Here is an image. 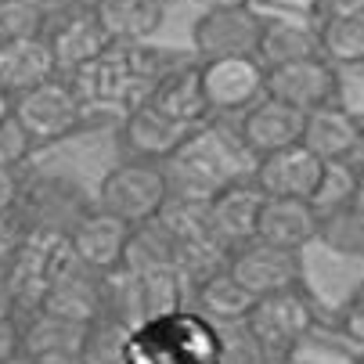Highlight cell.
<instances>
[{"instance_id": "obj_6", "label": "cell", "mask_w": 364, "mask_h": 364, "mask_svg": "<svg viewBox=\"0 0 364 364\" xmlns=\"http://www.w3.org/2000/svg\"><path fill=\"white\" fill-rule=\"evenodd\" d=\"M259 29H264V18L252 11V4L213 8V11H198L191 26V43L202 62L242 58V55H256Z\"/></svg>"}, {"instance_id": "obj_9", "label": "cell", "mask_w": 364, "mask_h": 364, "mask_svg": "<svg viewBox=\"0 0 364 364\" xmlns=\"http://www.w3.org/2000/svg\"><path fill=\"white\" fill-rule=\"evenodd\" d=\"M198 80H202L205 101H210V112L249 109L256 97H264V65H259L252 55L202 62Z\"/></svg>"}, {"instance_id": "obj_13", "label": "cell", "mask_w": 364, "mask_h": 364, "mask_svg": "<svg viewBox=\"0 0 364 364\" xmlns=\"http://www.w3.org/2000/svg\"><path fill=\"white\" fill-rule=\"evenodd\" d=\"M314 231H318V213L306 198L264 195V202H259V210H256V235L252 238L299 252L303 245L314 242Z\"/></svg>"}, {"instance_id": "obj_36", "label": "cell", "mask_w": 364, "mask_h": 364, "mask_svg": "<svg viewBox=\"0 0 364 364\" xmlns=\"http://www.w3.org/2000/svg\"><path fill=\"white\" fill-rule=\"evenodd\" d=\"M36 364H80V353H69V357H47V360H36Z\"/></svg>"}, {"instance_id": "obj_31", "label": "cell", "mask_w": 364, "mask_h": 364, "mask_svg": "<svg viewBox=\"0 0 364 364\" xmlns=\"http://www.w3.org/2000/svg\"><path fill=\"white\" fill-rule=\"evenodd\" d=\"M314 18H339V15H364V0H314Z\"/></svg>"}, {"instance_id": "obj_8", "label": "cell", "mask_w": 364, "mask_h": 364, "mask_svg": "<svg viewBox=\"0 0 364 364\" xmlns=\"http://www.w3.org/2000/svg\"><path fill=\"white\" fill-rule=\"evenodd\" d=\"M264 202V191L256 184H224L213 195H205L202 205V231L220 249L245 245L256 235V210Z\"/></svg>"}, {"instance_id": "obj_35", "label": "cell", "mask_w": 364, "mask_h": 364, "mask_svg": "<svg viewBox=\"0 0 364 364\" xmlns=\"http://www.w3.org/2000/svg\"><path fill=\"white\" fill-rule=\"evenodd\" d=\"M198 11H213V8H238V4H252V0H195Z\"/></svg>"}, {"instance_id": "obj_22", "label": "cell", "mask_w": 364, "mask_h": 364, "mask_svg": "<svg viewBox=\"0 0 364 364\" xmlns=\"http://www.w3.org/2000/svg\"><path fill=\"white\" fill-rule=\"evenodd\" d=\"M310 55H318L314 29H306L299 22H285V18H264V29H259V40H256V55H252L264 69L299 62Z\"/></svg>"}, {"instance_id": "obj_24", "label": "cell", "mask_w": 364, "mask_h": 364, "mask_svg": "<svg viewBox=\"0 0 364 364\" xmlns=\"http://www.w3.org/2000/svg\"><path fill=\"white\" fill-rule=\"evenodd\" d=\"M314 238H318L328 252H336V256L360 259V252H364V210H360V198L339 205V210L321 213Z\"/></svg>"}, {"instance_id": "obj_30", "label": "cell", "mask_w": 364, "mask_h": 364, "mask_svg": "<svg viewBox=\"0 0 364 364\" xmlns=\"http://www.w3.org/2000/svg\"><path fill=\"white\" fill-rule=\"evenodd\" d=\"M33 137L18 127V119L8 112L4 119H0V166L4 170H15V166H22L29 155H33Z\"/></svg>"}, {"instance_id": "obj_23", "label": "cell", "mask_w": 364, "mask_h": 364, "mask_svg": "<svg viewBox=\"0 0 364 364\" xmlns=\"http://www.w3.org/2000/svg\"><path fill=\"white\" fill-rule=\"evenodd\" d=\"M252 306V296L228 274V271H217L210 274L202 285H198V299H195V310L213 321V325H235V321H245Z\"/></svg>"}, {"instance_id": "obj_25", "label": "cell", "mask_w": 364, "mask_h": 364, "mask_svg": "<svg viewBox=\"0 0 364 364\" xmlns=\"http://www.w3.org/2000/svg\"><path fill=\"white\" fill-rule=\"evenodd\" d=\"M127 336H130V325L101 310L83 328L80 364H127Z\"/></svg>"}, {"instance_id": "obj_4", "label": "cell", "mask_w": 364, "mask_h": 364, "mask_svg": "<svg viewBox=\"0 0 364 364\" xmlns=\"http://www.w3.org/2000/svg\"><path fill=\"white\" fill-rule=\"evenodd\" d=\"M310 303L306 296L292 285V289H282V292H271V296H256L249 314H245V325L249 332L256 336V343L264 346L267 360H282L289 357L310 332Z\"/></svg>"}, {"instance_id": "obj_29", "label": "cell", "mask_w": 364, "mask_h": 364, "mask_svg": "<svg viewBox=\"0 0 364 364\" xmlns=\"http://www.w3.org/2000/svg\"><path fill=\"white\" fill-rule=\"evenodd\" d=\"M40 33H43V8L36 0H0V43Z\"/></svg>"}, {"instance_id": "obj_33", "label": "cell", "mask_w": 364, "mask_h": 364, "mask_svg": "<svg viewBox=\"0 0 364 364\" xmlns=\"http://www.w3.org/2000/svg\"><path fill=\"white\" fill-rule=\"evenodd\" d=\"M15 202H18V177H15V170L0 166V220L15 210Z\"/></svg>"}, {"instance_id": "obj_21", "label": "cell", "mask_w": 364, "mask_h": 364, "mask_svg": "<svg viewBox=\"0 0 364 364\" xmlns=\"http://www.w3.org/2000/svg\"><path fill=\"white\" fill-rule=\"evenodd\" d=\"M83 328H87V321H73V318L50 314V310L36 306V318L22 328V353H29L33 360L80 353Z\"/></svg>"}, {"instance_id": "obj_38", "label": "cell", "mask_w": 364, "mask_h": 364, "mask_svg": "<svg viewBox=\"0 0 364 364\" xmlns=\"http://www.w3.org/2000/svg\"><path fill=\"white\" fill-rule=\"evenodd\" d=\"M8 112H11V97H8L4 90H0V119H4Z\"/></svg>"}, {"instance_id": "obj_19", "label": "cell", "mask_w": 364, "mask_h": 364, "mask_svg": "<svg viewBox=\"0 0 364 364\" xmlns=\"http://www.w3.org/2000/svg\"><path fill=\"white\" fill-rule=\"evenodd\" d=\"M123 271L130 274H155V271H177L181 267V235L166 224L144 220L130 228L127 249H123Z\"/></svg>"}, {"instance_id": "obj_12", "label": "cell", "mask_w": 364, "mask_h": 364, "mask_svg": "<svg viewBox=\"0 0 364 364\" xmlns=\"http://www.w3.org/2000/svg\"><path fill=\"white\" fill-rule=\"evenodd\" d=\"M127 238H130V224H123L119 217H112V213H105V210L83 213V217L73 224V231L65 235L69 249L83 259L90 271H97V274L119 271Z\"/></svg>"}, {"instance_id": "obj_18", "label": "cell", "mask_w": 364, "mask_h": 364, "mask_svg": "<svg viewBox=\"0 0 364 364\" xmlns=\"http://www.w3.org/2000/svg\"><path fill=\"white\" fill-rule=\"evenodd\" d=\"M58 76L55 55H50L47 36H22V40H8L0 43V90L8 97Z\"/></svg>"}, {"instance_id": "obj_11", "label": "cell", "mask_w": 364, "mask_h": 364, "mask_svg": "<svg viewBox=\"0 0 364 364\" xmlns=\"http://www.w3.org/2000/svg\"><path fill=\"white\" fill-rule=\"evenodd\" d=\"M256 188L264 195H274V198H310L318 188V177H321V159L314 151H306L303 144H289V148H278L271 155H259L256 159Z\"/></svg>"}, {"instance_id": "obj_2", "label": "cell", "mask_w": 364, "mask_h": 364, "mask_svg": "<svg viewBox=\"0 0 364 364\" xmlns=\"http://www.w3.org/2000/svg\"><path fill=\"white\" fill-rule=\"evenodd\" d=\"M166 202H170V181L159 163H148V159L112 166L97 188V210L119 217L130 228L163 217Z\"/></svg>"}, {"instance_id": "obj_17", "label": "cell", "mask_w": 364, "mask_h": 364, "mask_svg": "<svg viewBox=\"0 0 364 364\" xmlns=\"http://www.w3.org/2000/svg\"><path fill=\"white\" fill-rule=\"evenodd\" d=\"M47 43H50V55H55L58 76H62V73H80V69H87L90 62H97V58L112 47L109 33L101 29V22H97V15H94V8L69 15L55 33L47 36Z\"/></svg>"}, {"instance_id": "obj_34", "label": "cell", "mask_w": 364, "mask_h": 364, "mask_svg": "<svg viewBox=\"0 0 364 364\" xmlns=\"http://www.w3.org/2000/svg\"><path fill=\"white\" fill-rule=\"evenodd\" d=\"M15 289H11V274H8V264H0V318H11L15 314Z\"/></svg>"}, {"instance_id": "obj_20", "label": "cell", "mask_w": 364, "mask_h": 364, "mask_svg": "<svg viewBox=\"0 0 364 364\" xmlns=\"http://www.w3.org/2000/svg\"><path fill=\"white\" fill-rule=\"evenodd\" d=\"M94 15L112 43H141L163 26V0H97Z\"/></svg>"}, {"instance_id": "obj_14", "label": "cell", "mask_w": 364, "mask_h": 364, "mask_svg": "<svg viewBox=\"0 0 364 364\" xmlns=\"http://www.w3.org/2000/svg\"><path fill=\"white\" fill-rule=\"evenodd\" d=\"M299 130H303V112L299 109H289L274 97H256L252 105L245 109V119H242V144L256 155H271L278 148H289V144H299Z\"/></svg>"}, {"instance_id": "obj_28", "label": "cell", "mask_w": 364, "mask_h": 364, "mask_svg": "<svg viewBox=\"0 0 364 364\" xmlns=\"http://www.w3.org/2000/svg\"><path fill=\"white\" fill-rule=\"evenodd\" d=\"M220 336V350H217V364H271L264 346L256 343V336L249 332L245 321L235 325H217Z\"/></svg>"}, {"instance_id": "obj_26", "label": "cell", "mask_w": 364, "mask_h": 364, "mask_svg": "<svg viewBox=\"0 0 364 364\" xmlns=\"http://www.w3.org/2000/svg\"><path fill=\"white\" fill-rule=\"evenodd\" d=\"M318 33V55L328 65H360L364 62V15L325 18Z\"/></svg>"}, {"instance_id": "obj_10", "label": "cell", "mask_w": 364, "mask_h": 364, "mask_svg": "<svg viewBox=\"0 0 364 364\" xmlns=\"http://www.w3.org/2000/svg\"><path fill=\"white\" fill-rule=\"evenodd\" d=\"M299 144L314 151L321 163H343V159H360V116L339 109V105H321L303 112V130Z\"/></svg>"}, {"instance_id": "obj_32", "label": "cell", "mask_w": 364, "mask_h": 364, "mask_svg": "<svg viewBox=\"0 0 364 364\" xmlns=\"http://www.w3.org/2000/svg\"><path fill=\"white\" fill-rule=\"evenodd\" d=\"M18 350H22V328L15 325V318H0V364L15 357Z\"/></svg>"}, {"instance_id": "obj_5", "label": "cell", "mask_w": 364, "mask_h": 364, "mask_svg": "<svg viewBox=\"0 0 364 364\" xmlns=\"http://www.w3.org/2000/svg\"><path fill=\"white\" fill-rule=\"evenodd\" d=\"M224 271H228L252 299H256V296L282 292V289H292V285H299V274H303L296 249H282V245L259 242V238H249L245 245H235Z\"/></svg>"}, {"instance_id": "obj_1", "label": "cell", "mask_w": 364, "mask_h": 364, "mask_svg": "<svg viewBox=\"0 0 364 364\" xmlns=\"http://www.w3.org/2000/svg\"><path fill=\"white\" fill-rule=\"evenodd\" d=\"M217 325L177 306L137 321L127 336V364H217Z\"/></svg>"}, {"instance_id": "obj_16", "label": "cell", "mask_w": 364, "mask_h": 364, "mask_svg": "<svg viewBox=\"0 0 364 364\" xmlns=\"http://www.w3.org/2000/svg\"><path fill=\"white\" fill-rule=\"evenodd\" d=\"M191 130L195 127L173 123L163 112H155L148 101L134 105L130 116H127V123H123L127 148L137 155V159H148V163H163V159H170V155H177L188 144Z\"/></svg>"}, {"instance_id": "obj_7", "label": "cell", "mask_w": 364, "mask_h": 364, "mask_svg": "<svg viewBox=\"0 0 364 364\" xmlns=\"http://www.w3.org/2000/svg\"><path fill=\"white\" fill-rule=\"evenodd\" d=\"M264 94L299 112L336 105V65H328L321 55H310L264 69Z\"/></svg>"}, {"instance_id": "obj_3", "label": "cell", "mask_w": 364, "mask_h": 364, "mask_svg": "<svg viewBox=\"0 0 364 364\" xmlns=\"http://www.w3.org/2000/svg\"><path fill=\"white\" fill-rule=\"evenodd\" d=\"M11 116L33 137V144H55L80 127L83 97L62 76H50V80L11 97Z\"/></svg>"}, {"instance_id": "obj_15", "label": "cell", "mask_w": 364, "mask_h": 364, "mask_svg": "<svg viewBox=\"0 0 364 364\" xmlns=\"http://www.w3.org/2000/svg\"><path fill=\"white\" fill-rule=\"evenodd\" d=\"M148 105L155 112H163L166 119L173 123H184V127H198L210 112V101L202 94V80H198V65H184V69H170V73H159L148 87Z\"/></svg>"}, {"instance_id": "obj_37", "label": "cell", "mask_w": 364, "mask_h": 364, "mask_svg": "<svg viewBox=\"0 0 364 364\" xmlns=\"http://www.w3.org/2000/svg\"><path fill=\"white\" fill-rule=\"evenodd\" d=\"M4 364H36V360H33L29 353H22V350H18V353H15V357H8Z\"/></svg>"}, {"instance_id": "obj_27", "label": "cell", "mask_w": 364, "mask_h": 364, "mask_svg": "<svg viewBox=\"0 0 364 364\" xmlns=\"http://www.w3.org/2000/svg\"><path fill=\"white\" fill-rule=\"evenodd\" d=\"M360 198V159H343V163H325L321 166V177H318V188L306 202L314 205V213H328V210H339L346 202H357Z\"/></svg>"}]
</instances>
